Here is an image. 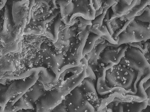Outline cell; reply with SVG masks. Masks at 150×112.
<instances>
[{
    "instance_id": "6da1fadb",
    "label": "cell",
    "mask_w": 150,
    "mask_h": 112,
    "mask_svg": "<svg viewBox=\"0 0 150 112\" xmlns=\"http://www.w3.org/2000/svg\"><path fill=\"white\" fill-rule=\"evenodd\" d=\"M118 45L146 42L150 40V24L134 18L117 37Z\"/></svg>"
},
{
    "instance_id": "7a4b0ae2",
    "label": "cell",
    "mask_w": 150,
    "mask_h": 112,
    "mask_svg": "<svg viewBox=\"0 0 150 112\" xmlns=\"http://www.w3.org/2000/svg\"><path fill=\"white\" fill-rule=\"evenodd\" d=\"M40 77L34 75L25 79L16 80L8 87L1 84V112H3L4 107L13 96L26 93L36 83Z\"/></svg>"
},
{
    "instance_id": "3957f363",
    "label": "cell",
    "mask_w": 150,
    "mask_h": 112,
    "mask_svg": "<svg viewBox=\"0 0 150 112\" xmlns=\"http://www.w3.org/2000/svg\"><path fill=\"white\" fill-rule=\"evenodd\" d=\"M129 44L108 46L100 55L98 61V67L110 65L112 67L119 64L125 55L126 51L129 47Z\"/></svg>"
},
{
    "instance_id": "277c9868",
    "label": "cell",
    "mask_w": 150,
    "mask_h": 112,
    "mask_svg": "<svg viewBox=\"0 0 150 112\" xmlns=\"http://www.w3.org/2000/svg\"><path fill=\"white\" fill-rule=\"evenodd\" d=\"M54 87L37 102V112H51L64 100V97L61 93L60 88L56 86Z\"/></svg>"
},
{
    "instance_id": "5b68a950",
    "label": "cell",
    "mask_w": 150,
    "mask_h": 112,
    "mask_svg": "<svg viewBox=\"0 0 150 112\" xmlns=\"http://www.w3.org/2000/svg\"><path fill=\"white\" fill-rule=\"evenodd\" d=\"M34 75H39L42 77L43 84H51L56 80V75L52 71H49L45 67H33L19 75H3L2 79H10L11 80H19L27 78Z\"/></svg>"
},
{
    "instance_id": "8992f818",
    "label": "cell",
    "mask_w": 150,
    "mask_h": 112,
    "mask_svg": "<svg viewBox=\"0 0 150 112\" xmlns=\"http://www.w3.org/2000/svg\"><path fill=\"white\" fill-rule=\"evenodd\" d=\"M88 65L84 67L83 71L81 73L73 74L67 78L63 83H62L60 88L61 93L64 97L68 95L72 91L81 84L86 78V68Z\"/></svg>"
},
{
    "instance_id": "52a82bcc",
    "label": "cell",
    "mask_w": 150,
    "mask_h": 112,
    "mask_svg": "<svg viewBox=\"0 0 150 112\" xmlns=\"http://www.w3.org/2000/svg\"><path fill=\"white\" fill-rule=\"evenodd\" d=\"M29 1H14L13 3L12 15L13 22L15 27L19 28L22 24L24 18L27 15Z\"/></svg>"
},
{
    "instance_id": "ba28073f",
    "label": "cell",
    "mask_w": 150,
    "mask_h": 112,
    "mask_svg": "<svg viewBox=\"0 0 150 112\" xmlns=\"http://www.w3.org/2000/svg\"><path fill=\"white\" fill-rule=\"evenodd\" d=\"M137 1H117L116 4L111 7L112 13L110 20L121 18L127 14L136 5Z\"/></svg>"
},
{
    "instance_id": "9c48e42d",
    "label": "cell",
    "mask_w": 150,
    "mask_h": 112,
    "mask_svg": "<svg viewBox=\"0 0 150 112\" xmlns=\"http://www.w3.org/2000/svg\"><path fill=\"white\" fill-rule=\"evenodd\" d=\"M45 90V88L41 84L38 80L36 83L25 93V95L31 102L35 104L46 93L47 91Z\"/></svg>"
},
{
    "instance_id": "30bf717a",
    "label": "cell",
    "mask_w": 150,
    "mask_h": 112,
    "mask_svg": "<svg viewBox=\"0 0 150 112\" xmlns=\"http://www.w3.org/2000/svg\"><path fill=\"white\" fill-rule=\"evenodd\" d=\"M150 6V1H137L134 6L129 11L127 14L120 18L121 20H132L143 13L145 8Z\"/></svg>"
},
{
    "instance_id": "8fae6325",
    "label": "cell",
    "mask_w": 150,
    "mask_h": 112,
    "mask_svg": "<svg viewBox=\"0 0 150 112\" xmlns=\"http://www.w3.org/2000/svg\"><path fill=\"white\" fill-rule=\"evenodd\" d=\"M43 51L49 59L50 69L56 75V80L54 83L56 84L59 78V66L57 57L55 54L50 50L49 46L45 44H43Z\"/></svg>"
},
{
    "instance_id": "7c38bea8",
    "label": "cell",
    "mask_w": 150,
    "mask_h": 112,
    "mask_svg": "<svg viewBox=\"0 0 150 112\" xmlns=\"http://www.w3.org/2000/svg\"><path fill=\"white\" fill-rule=\"evenodd\" d=\"M121 103L123 107V112H142L147 107L148 100L142 102H121Z\"/></svg>"
},
{
    "instance_id": "4fadbf2b",
    "label": "cell",
    "mask_w": 150,
    "mask_h": 112,
    "mask_svg": "<svg viewBox=\"0 0 150 112\" xmlns=\"http://www.w3.org/2000/svg\"><path fill=\"white\" fill-rule=\"evenodd\" d=\"M62 21V20L61 17H58L54 21L51 29L50 30H46V36L51 39L55 43L58 41L59 28L61 24Z\"/></svg>"
},
{
    "instance_id": "5bb4252c",
    "label": "cell",
    "mask_w": 150,
    "mask_h": 112,
    "mask_svg": "<svg viewBox=\"0 0 150 112\" xmlns=\"http://www.w3.org/2000/svg\"><path fill=\"white\" fill-rule=\"evenodd\" d=\"M101 37L93 33L90 32L86 41L85 45L82 52V58L84 57L87 54L90 53L94 47L96 42Z\"/></svg>"
},
{
    "instance_id": "9a60e30c",
    "label": "cell",
    "mask_w": 150,
    "mask_h": 112,
    "mask_svg": "<svg viewBox=\"0 0 150 112\" xmlns=\"http://www.w3.org/2000/svg\"><path fill=\"white\" fill-rule=\"evenodd\" d=\"M15 70V65L13 61L10 60L8 58H6L5 56L1 57V71L14 72Z\"/></svg>"
},
{
    "instance_id": "2e32d148",
    "label": "cell",
    "mask_w": 150,
    "mask_h": 112,
    "mask_svg": "<svg viewBox=\"0 0 150 112\" xmlns=\"http://www.w3.org/2000/svg\"><path fill=\"white\" fill-rule=\"evenodd\" d=\"M21 47L18 43V41H15L13 43H10L8 44L3 45V47L1 50V57L5 56L8 54L15 52L17 50H21Z\"/></svg>"
},
{
    "instance_id": "e0dca14e",
    "label": "cell",
    "mask_w": 150,
    "mask_h": 112,
    "mask_svg": "<svg viewBox=\"0 0 150 112\" xmlns=\"http://www.w3.org/2000/svg\"><path fill=\"white\" fill-rule=\"evenodd\" d=\"M134 18L143 22H148L150 24V9L149 8L148 6L145 8L143 11V13L140 15Z\"/></svg>"
},
{
    "instance_id": "ac0fdd59",
    "label": "cell",
    "mask_w": 150,
    "mask_h": 112,
    "mask_svg": "<svg viewBox=\"0 0 150 112\" xmlns=\"http://www.w3.org/2000/svg\"><path fill=\"white\" fill-rule=\"evenodd\" d=\"M67 105L64 100L59 104L55 107L51 112H66Z\"/></svg>"
},
{
    "instance_id": "d6986e66",
    "label": "cell",
    "mask_w": 150,
    "mask_h": 112,
    "mask_svg": "<svg viewBox=\"0 0 150 112\" xmlns=\"http://www.w3.org/2000/svg\"><path fill=\"white\" fill-rule=\"evenodd\" d=\"M60 12V9H57L55 10L53 12V13H52L49 16L47 17L46 18H45L43 21L45 22L46 24H47L48 23L52 21L55 18H57L58 16V14Z\"/></svg>"
},
{
    "instance_id": "ffe728a7",
    "label": "cell",
    "mask_w": 150,
    "mask_h": 112,
    "mask_svg": "<svg viewBox=\"0 0 150 112\" xmlns=\"http://www.w3.org/2000/svg\"><path fill=\"white\" fill-rule=\"evenodd\" d=\"M35 4V1H29V5L28 6L27 25L31 21V15L32 10Z\"/></svg>"
},
{
    "instance_id": "44dd1931",
    "label": "cell",
    "mask_w": 150,
    "mask_h": 112,
    "mask_svg": "<svg viewBox=\"0 0 150 112\" xmlns=\"http://www.w3.org/2000/svg\"><path fill=\"white\" fill-rule=\"evenodd\" d=\"M6 1H4V0L1 1V6H0L1 10L2 9H3L4 6H5V4H6Z\"/></svg>"
},
{
    "instance_id": "7402d4cb",
    "label": "cell",
    "mask_w": 150,
    "mask_h": 112,
    "mask_svg": "<svg viewBox=\"0 0 150 112\" xmlns=\"http://www.w3.org/2000/svg\"><path fill=\"white\" fill-rule=\"evenodd\" d=\"M20 112H37L36 109L35 110L33 109H22L19 111Z\"/></svg>"
},
{
    "instance_id": "603a6c76",
    "label": "cell",
    "mask_w": 150,
    "mask_h": 112,
    "mask_svg": "<svg viewBox=\"0 0 150 112\" xmlns=\"http://www.w3.org/2000/svg\"><path fill=\"white\" fill-rule=\"evenodd\" d=\"M148 7L150 9V6H149Z\"/></svg>"
}]
</instances>
